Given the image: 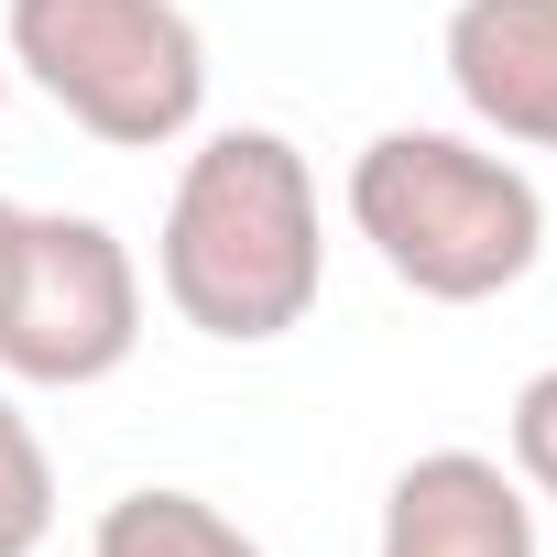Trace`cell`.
Listing matches in <instances>:
<instances>
[{"label":"cell","instance_id":"cell-11","mask_svg":"<svg viewBox=\"0 0 557 557\" xmlns=\"http://www.w3.org/2000/svg\"><path fill=\"white\" fill-rule=\"evenodd\" d=\"M0 99H12V55H0Z\"/></svg>","mask_w":557,"mask_h":557},{"label":"cell","instance_id":"cell-8","mask_svg":"<svg viewBox=\"0 0 557 557\" xmlns=\"http://www.w3.org/2000/svg\"><path fill=\"white\" fill-rule=\"evenodd\" d=\"M55 535V459L34 437V416L0 394V557H34Z\"/></svg>","mask_w":557,"mask_h":557},{"label":"cell","instance_id":"cell-6","mask_svg":"<svg viewBox=\"0 0 557 557\" xmlns=\"http://www.w3.org/2000/svg\"><path fill=\"white\" fill-rule=\"evenodd\" d=\"M372 557H535V503L503 459L481 448H426L383 492V546Z\"/></svg>","mask_w":557,"mask_h":557},{"label":"cell","instance_id":"cell-10","mask_svg":"<svg viewBox=\"0 0 557 557\" xmlns=\"http://www.w3.org/2000/svg\"><path fill=\"white\" fill-rule=\"evenodd\" d=\"M12 240H23V208L0 197V285H12Z\"/></svg>","mask_w":557,"mask_h":557},{"label":"cell","instance_id":"cell-5","mask_svg":"<svg viewBox=\"0 0 557 557\" xmlns=\"http://www.w3.org/2000/svg\"><path fill=\"white\" fill-rule=\"evenodd\" d=\"M437 55H448L459 110L492 143L557 153V0H459Z\"/></svg>","mask_w":557,"mask_h":557},{"label":"cell","instance_id":"cell-1","mask_svg":"<svg viewBox=\"0 0 557 557\" xmlns=\"http://www.w3.org/2000/svg\"><path fill=\"white\" fill-rule=\"evenodd\" d=\"M153 285L219 350H262V339L307 329V307L329 285L318 164L262 121L208 132L175 164V197H164V230H153Z\"/></svg>","mask_w":557,"mask_h":557},{"label":"cell","instance_id":"cell-4","mask_svg":"<svg viewBox=\"0 0 557 557\" xmlns=\"http://www.w3.org/2000/svg\"><path fill=\"white\" fill-rule=\"evenodd\" d=\"M143 350V262L88 208H23L12 285H0V372L88 394Z\"/></svg>","mask_w":557,"mask_h":557},{"label":"cell","instance_id":"cell-9","mask_svg":"<svg viewBox=\"0 0 557 557\" xmlns=\"http://www.w3.org/2000/svg\"><path fill=\"white\" fill-rule=\"evenodd\" d=\"M503 448H513V481L557 503V361L524 372V394H513V416H503Z\"/></svg>","mask_w":557,"mask_h":557},{"label":"cell","instance_id":"cell-3","mask_svg":"<svg viewBox=\"0 0 557 557\" xmlns=\"http://www.w3.org/2000/svg\"><path fill=\"white\" fill-rule=\"evenodd\" d=\"M0 55L110 153H164L208 110V34L186 0H12Z\"/></svg>","mask_w":557,"mask_h":557},{"label":"cell","instance_id":"cell-7","mask_svg":"<svg viewBox=\"0 0 557 557\" xmlns=\"http://www.w3.org/2000/svg\"><path fill=\"white\" fill-rule=\"evenodd\" d=\"M88 557H262V535L230 524L208 492H121L99 513Z\"/></svg>","mask_w":557,"mask_h":557},{"label":"cell","instance_id":"cell-2","mask_svg":"<svg viewBox=\"0 0 557 557\" xmlns=\"http://www.w3.org/2000/svg\"><path fill=\"white\" fill-rule=\"evenodd\" d=\"M350 230L426 307H492L546 262V197L470 132H372L350 153Z\"/></svg>","mask_w":557,"mask_h":557}]
</instances>
